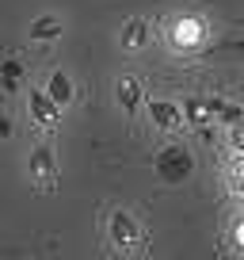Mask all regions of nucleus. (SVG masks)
<instances>
[{
    "mask_svg": "<svg viewBox=\"0 0 244 260\" xmlns=\"http://www.w3.org/2000/svg\"><path fill=\"white\" fill-rule=\"evenodd\" d=\"M168 39H172V46H176V50H195L198 42L206 39V23L198 16H179L176 23H172Z\"/></svg>",
    "mask_w": 244,
    "mask_h": 260,
    "instance_id": "obj_1",
    "label": "nucleus"
},
{
    "mask_svg": "<svg viewBox=\"0 0 244 260\" xmlns=\"http://www.w3.org/2000/svg\"><path fill=\"white\" fill-rule=\"evenodd\" d=\"M27 107H31V119L38 122L42 130H57V122H61V104H57L50 92H31Z\"/></svg>",
    "mask_w": 244,
    "mask_h": 260,
    "instance_id": "obj_2",
    "label": "nucleus"
},
{
    "mask_svg": "<svg viewBox=\"0 0 244 260\" xmlns=\"http://www.w3.org/2000/svg\"><path fill=\"white\" fill-rule=\"evenodd\" d=\"M31 180L42 191H50V187L57 184V161H54V149L50 146H38L31 153Z\"/></svg>",
    "mask_w": 244,
    "mask_h": 260,
    "instance_id": "obj_3",
    "label": "nucleus"
},
{
    "mask_svg": "<svg viewBox=\"0 0 244 260\" xmlns=\"http://www.w3.org/2000/svg\"><path fill=\"white\" fill-rule=\"evenodd\" d=\"M111 237H114V245H118V249H126V252H138V249H141V230L134 226V218H130L126 211L111 214Z\"/></svg>",
    "mask_w": 244,
    "mask_h": 260,
    "instance_id": "obj_4",
    "label": "nucleus"
},
{
    "mask_svg": "<svg viewBox=\"0 0 244 260\" xmlns=\"http://www.w3.org/2000/svg\"><path fill=\"white\" fill-rule=\"evenodd\" d=\"M156 169H160L168 180H176V176H187V172H191V157H187V149L168 146L160 157H156Z\"/></svg>",
    "mask_w": 244,
    "mask_h": 260,
    "instance_id": "obj_5",
    "label": "nucleus"
},
{
    "mask_svg": "<svg viewBox=\"0 0 244 260\" xmlns=\"http://www.w3.org/2000/svg\"><path fill=\"white\" fill-rule=\"evenodd\" d=\"M149 115H153V122L156 126H164V130H179L183 126V111H179L176 104H168V100H153V104H149Z\"/></svg>",
    "mask_w": 244,
    "mask_h": 260,
    "instance_id": "obj_6",
    "label": "nucleus"
},
{
    "mask_svg": "<svg viewBox=\"0 0 244 260\" xmlns=\"http://www.w3.org/2000/svg\"><path fill=\"white\" fill-rule=\"evenodd\" d=\"M114 92H118V104H122V111H126V115L138 111V104H141V84L134 81V77H118Z\"/></svg>",
    "mask_w": 244,
    "mask_h": 260,
    "instance_id": "obj_7",
    "label": "nucleus"
},
{
    "mask_svg": "<svg viewBox=\"0 0 244 260\" xmlns=\"http://www.w3.org/2000/svg\"><path fill=\"white\" fill-rule=\"evenodd\" d=\"M183 119H187V122H195V126L210 122V119H214V107H210V100H187V107H183Z\"/></svg>",
    "mask_w": 244,
    "mask_h": 260,
    "instance_id": "obj_8",
    "label": "nucleus"
},
{
    "mask_svg": "<svg viewBox=\"0 0 244 260\" xmlns=\"http://www.w3.org/2000/svg\"><path fill=\"white\" fill-rule=\"evenodd\" d=\"M61 35V19H54V16H46V19H34L31 23V39H57Z\"/></svg>",
    "mask_w": 244,
    "mask_h": 260,
    "instance_id": "obj_9",
    "label": "nucleus"
},
{
    "mask_svg": "<svg viewBox=\"0 0 244 260\" xmlns=\"http://www.w3.org/2000/svg\"><path fill=\"white\" fill-rule=\"evenodd\" d=\"M46 92L57 100V104H69V100H73V84H69L65 73H54V77H50V88Z\"/></svg>",
    "mask_w": 244,
    "mask_h": 260,
    "instance_id": "obj_10",
    "label": "nucleus"
},
{
    "mask_svg": "<svg viewBox=\"0 0 244 260\" xmlns=\"http://www.w3.org/2000/svg\"><path fill=\"white\" fill-rule=\"evenodd\" d=\"M145 39H149V27L141 23V19H130V23H126V35H122V42H126V46H145Z\"/></svg>",
    "mask_w": 244,
    "mask_h": 260,
    "instance_id": "obj_11",
    "label": "nucleus"
},
{
    "mask_svg": "<svg viewBox=\"0 0 244 260\" xmlns=\"http://www.w3.org/2000/svg\"><path fill=\"white\" fill-rule=\"evenodd\" d=\"M23 77V65L19 61H4V88L8 92H16V81Z\"/></svg>",
    "mask_w": 244,
    "mask_h": 260,
    "instance_id": "obj_12",
    "label": "nucleus"
},
{
    "mask_svg": "<svg viewBox=\"0 0 244 260\" xmlns=\"http://www.w3.org/2000/svg\"><path fill=\"white\" fill-rule=\"evenodd\" d=\"M229 180H233V187H236V191H244V157L233 165V169H229Z\"/></svg>",
    "mask_w": 244,
    "mask_h": 260,
    "instance_id": "obj_13",
    "label": "nucleus"
},
{
    "mask_svg": "<svg viewBox=\"0 0 244 260\" xmlns=\"http://www.w3.org/2000/svg\"><path fill=\"white\" fill-rule=\"evenodd\" d=\"M233 245H236V249L244 252V218H240V222L233 226Z\"/></svg>",
    "mask_w": 244,
    "mask_h": 260,
    "instance_id": "obj_14",
    "label": "nucleus"
},
{
    "mask_svg": "<svg viewBox=\"0 0 244 260\" xmlns=\"http://www.w3.org/2000/svg\"><path fill=\"white\" fill-rule=\"evenodd\" d=\"M233 146L244 149V122H236V126H233Z\"/></svg>",
    "mask_w": 244,
    "mask_h": 260,
    "instance_id": "obj_15",
    "label": "nucleus"
},
{
    "mask_svg": "<svg viewBox=\"0 0 244 260\" xmlns=\"http://www.w3.org/2000/svg\"><path fill=\"white\" fill-rule=\"evenodd\" d=\"M233 50H236V54H244V42H233Z\"/></svg>",
    "mask_w": 244,
    "mask_h": 260,
    "instance_id": "obj_16",
    "label": "nucleus"
},
{
    "mask_svg": "<svg viewBox=\"0 0 244 260\" xmlns=\"http://www.w3.org/2000/svg\"><path fill=\"white\" fill-rule=\"evenodd\" d=\"M240 195H244V191H240Z\"/></svg>",
    "mask_w": 244,
    "mask_h": 260,
    "instance_id": "obj_17",
    "label": "nucleus"
}]
</instances>
